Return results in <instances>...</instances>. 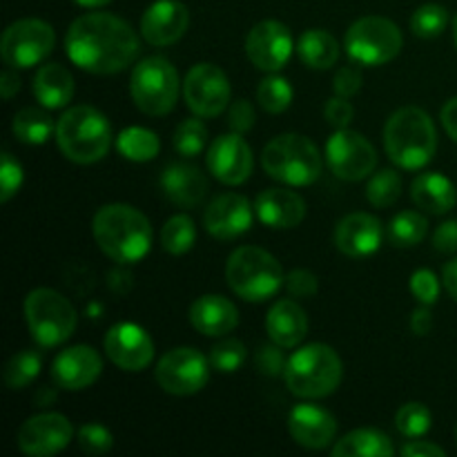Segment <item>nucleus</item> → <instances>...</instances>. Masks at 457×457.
<instances>
[{"label":"nucleus","mask_w":457,"mask_h":457,"mask_svg":"<svg viewBox=\"0 0 457 457\" xmlns=\"http://www.w3.org/2000/svg\"><path fill=\"white\" fill-rule=\"evenodd\" d=\"M254 212L259 221L275 230L297 228L306 217V201L286 187H268L254 201Z\"/></svg>","instance_id":"24"},{"label":"nucleus","mask_w":457,"mask_h":457,"mask_svg":"<svg viewBox=\"0 0 457 457\" xmlns=\"http://www.w3.org/2000/svg\"><path fill=\"white\" fill-rule=\"evenodd\" d=\"M428 232V221L424 214L415 212V210H404V212L395 214L388 223V239L397 248H413V245L422 244L424 237Z\"/></svg>","instance_id":"34"},{"label":"nucleus","mask_w":457,"mask_h":457,"mask_svg":"<svg viewBox=\"0 0 457 457\" xmlns=\"http://www.w3.org/2000/svg\"><path fill=\"white\" fill-rule=\"evenodd\" d=\"M210 174L226 186H241L253 174V150L239 132L214 138L205 156Z\"/></svg>","instance_id":"18"},{"label":"nucleus","mask_w":457,"mask_h":457,"mask_svg":"<svg viewBox=\"0 0 457 457\" xmlns=\"http://www.w3.org/2000/svg\"><path fill=\"white\" fill-rule=\"evenodd\" d=\"M79 446L85 455H105L114 446V437L103 424H85L79 431Z\"/></svg>","instance_id":"43"},{"label":"nucleus","mask_w":457,"mask_h":457,"mask_svg":"<svg viewBox=\"0 0 457 457\" xmlns=\"http://www.w3.org/2000/svg\"><path fill=\"white\" fill-rule=\"evenodd\" d=\"M268 177L293 187L312 186L321 177V154L302 134H279L262 152Z\"/></svg>","instance_id":"7"},{"label":"nucleus","mask_w":457,"mask_h":457,"mask_svg":"<svg viewBox=\"0 0 457 457\" xmlns=\"http://www.w3.org/2000/svg\"><path fill=\"white\" fill-rule=\"evenodd\" d=\"M431 326H433V317H431V311H428V306L418 308V311L413 312V317H411V330H413L415 335H420V337L431 333Z\"/></svg>","instance_id":"53"},{"label":"nucleus","mask_w":457,"mask_h":457,"mask_svg":"<svg viewBox=\"0 0 457 457\" xmlns=\"http://www.w3.org/2000/svg\"><path fill=\"white\" fill-rule=\"evenodd\" d=\"M268 337L281 348H297L308 333V317L303 308L293 299H279L268 311Z\"/></svg>","instance_id":"27"},{"label":"nucleus","mask_w":457,"mask_h":457,"mask_svg":"<svg viewBox=\"0 0 457 457\" xmlns=\"http://www.w3.org/2000/svg\"><path fill=\"white\" fill-rule=\"evenodd\" d=\"M92 232L103 254L120 266L141 262L150 253L154 239L150 219L128 204L103 205L94 214Z\"/></svg>","instance_id":"2"},{"label":"nucleus","mask_w":457,"mask_h":457,"mask_svg":"<svg viewBox=\"0 0 457 457\" xmlns=\"http://www.w3.org/2000/svg\"><path fill=\"white\" fill-rule=\"evenodd\" d=\"M161 187L179 208H196L208 195V179L196 165L172 163L161 177Z\"/></svg>","instance_id":"26"},{"label":"nucleus","mask_w":457,"mask_h":457,"mask_svg":"<svg viewBox=\"0 0 457 457\" xmlns=\"http://www.w3.org/2000/svg\"><path fill=\"white\" fill-rule=\"evenodd\" d=\"M411 293L415 295L422 306H433L440 297V279L436 277V272L427 270V268H420L411 277Z\"/></svg>","instance_id":"45"},{"label":"nucleus","mask_w":457,"mask_h":457,"mask_svg":"<svg viewBox=\"0 0 457 457\" xmlns=\"http://www.w3.org/2000/svg\"><path fill=\"white\" fill-rule=\"evenodd\" d=\"M129 94L143 114H170L179 98V71L168 58L147 56L129 76Z\"/></svg>","instance_id":"9"},{"label":"nucleus","mask_w":457,"mask_h":457,"mask_svg":"<svg viewBox=\"0 0 457 457\" xmlns=\"http://www.w3.org/2000/svg\"><path fill=\"white\" fill-rule=\"evenodd\" d=\"M208 143V128L201 119H186L179 123L177 132H174V150L181 156H196L205 150Z\"/></svg>","instance_id":"42"},{"label":"nucleus","mask_w":457,"mask_h":457,"mask_svg":"<svg viewBox=\"0 0 457 457\" xmlns=\"http://www.w3.org/2000/svg\"><path fill=\"white\" fill-rule=\"evenodd\" d=\"M342 375V360L328 344H308L288 357L284 379L293 395L320 400L337 391Z\"/></svg>","instance_id":"4"},{"label":"nucleus","mask_w":457,"mask_h":457,"mask_svg":"<svg viewBox=\"0 0 457 457\" xmlns=\"http://www.w3.org/2000/svg\"><path fill=\"white\" fill-rule=\"evenodd\" d=\"M402 455L404 457H445L446 451L442 446L433 445V442L427 440H413V442H406L402 446Z\"/></svg>","instance_id":"52"},{"label":"nucleus","mask_w":457,"mask_h":457,"mask_svg":"<svg viewBox=\"0 0 457 457\" xmlns=\"http://www.w3.org/2000/svg\"><path fill=\"white\" fill-rule=\"evenodd\" d=\"M400 27L384 16H364L353 22L344 38L348 58L357 65L379 67L386 65L388 61L402 52Z\"/></svg>","instance_id":"10"},{"label":"nucleus","mask_w":457,"mask_h":457,"mask_svg":"<svg viewBox=\"0 0 457 457\" xmlns=\"http://www.w3.org/2000/svg\"><path fill=\"white\" fill-rule=\"evenodd\" d=\"M402 195V177L395 170H382L370 177L366 186V199L375 208H391Z\"/></svg>","instance_id":"39"},{"label":"nucleus","mask_w":457,"mask_h":457,"mask_svg":"<svg viewBox=\"0 0 457 457\" xmlns=\"http://www.w3.org/2000/svg\"><path fill=\"white\" fill-rule=\"evenodd\" d=\"M12 70H4L3 76H0V92H3L4 101L13 98V94L21 89V79H18V74H13Z\"/></svg>","instance_id":"55"},{"label":"nucleus","mask_w":457,"mask_h":457,"mask_svg":"<svg viewBox=\"0 0 457 457\" xmlns=\"http://www.w3.org/2000/svg\"><path fill=\"white\" fill-rule=\"evenodd\" d=\"M25 320L31 337L43 348L65 344L76 330V308L52 288H36L25 299Z\"/></svg>","instance_id":"8"},{"label":"nucleus","mask_w":457,"mask_h":457,"mask_svg":"<svg viewBox=\"0 0 457 457\" xmlns=\"http://www.w3.org/2000/svg\"><path fill=\"white\" fill-rule=\"evenodd\" d=\"M293 87L284 76H266L257 87V101L268 114H281L293 103Z\"/></svg>","instance_id":"37"},{"label":"nucleus","mask_w":457,"mask_h":457,"mask_svg":"<svg viewBox=\"0 0 457 457\" xmlns=\"http://www.w3.org/2000/svg\"><path fill=\"white\" fill-rule=\"evenodd\" d=\"M431 424L433 415L428 406L422 404V402H409L395 415L397 431L404 437H409V440H418V437L427 436L431 431Z\"/></svg>","instance_id":"38"},{"label":"nucleus","mask_w":457,"mask_h":457,"mask_svg":"<svg viewBox=\"0 0 457 457\" xmlns=\"http://www.w3.org/2000/svg\"><path fill=\"white\" fill-rule=\"evenodd\" d=\"M449 25V12L437 3H427L418 7L411 16V31L420 38H436Z\"/></svg>","instance_id":"40"},{"label":"nucleus","mask_w":457,"mask_h":457,"mask_svg":"<svg viewBox=\"0 0 457 457\" xmlns=\"http://www.w3.org/2000/svg\"><path fill=\"white\" fill-rule=\"evenodd\" d=\"M453 36H455V45H457V16H455V21H453Z\"/></svg>","instance_id":"59"},{"label":"nucleus","mask_w":457,"mask_h":457,"mask_svg":"<svg viewBox=\"0 0 457 457\" xmlns=\"http://www.w3.org/2000/svg\"><path fill=\"white\" fill-rule=\"evenodd\" d=\"M326 161L335 177L344 181H361L370 177L378 165V152L360 132L344 128L337 129L326 143Z\"/></svg>","instance_id":"14"},{"label":"nucleus","mask_w":457,"mask_h":457,"mask_svg":"<svg viewBox=\"0 0 457 457\" xmlns=\"http://www.w3.org/2000/svg\"><path fill=\"white\" fill-rule=\"evenodd\" d=\"M103 373V360L92 346H71L58 353L52 364V379L62 391L89 388Z\"/></svg>","instance_id":"21"},{"label":"nucleus","mask_w":457,"mask_h":457,"mask_svg":"<svg viewBox=\"0 0 457 457\" xmlns=\"http://www.w3.org/2000/svg\"><path fill=\"white\" fill-rule=\"evenodd\" d=\"M190 27V12L181 0H156L141 16V36L152 47H170Z\"/></svg>","instance_id":"19"},{"label":"nucleus","mask_w":457,"mask_h":457,"mask_svg":"<svg viewBox=\"0 0 457 457\" xmlns=\"http://www.w3.org/2000/svg\"><path fill=\"white\" fill-rule=\"evenodd\" d=\"M190 324L208 337H223L239 326V311L223 295H204L190 306Z\"/></svg>","instance_id":"25"},{"label":"nucleus","mask_w":457,"mask_h":457,"mask_svg":"<svg viewBox=\"0 0 457 457\" xmlns=\"http://www.w3.org/2000/svg\"><path fill=\"white\" fill-rule=\"evenodd\" d=\"M210 366V360H205L196 348H172L156 364V384L170 395H195L208 384Z\"/></svg>","instance_id":"12"},{"label":"nucleus","mask_w":457,"mask_h":457,"mask_svg":"<svg viewBox=\"0 0 457 457\" xmlns=\"http://www.w3.org/2000/svg\"><path fill=\"white\" fill-rule=\"evenodd\" d=\"M74 437V427L61 413L31 415L18 428V449L29 457H49L65 449Z\"/></svg>","instance_id":"16"},{"label":"nucleus","mask_w":457,"mask_h":457,"mask_svg":"<svg viewBox=\"0 0 457 457\" xmlns=\"http://www.w3.org/2000/svg\"><path fill=\"white\" fill-rule=\"evenodd\" d=\"M74 3L80 4V7L96 9V7H105V4L112 3V0H74Z\"/></svg>","instance_id":"58"},{"label":"nucleus","mask_w":457,"mask_h":457,"mask_svg":"<svg viewBox=\"0 0 457 457\" xmlns=\"http://www.w3.org/2000/svg\"><path fill=\"white\" fill-rule=\"evenodd\" d=\"M254 119H257V116H254V107L250 105V101H245V98H239V101L232 103L230 112H228V125L239 134L248 132L254 125Z\"/></svg>","instance_id":"50"},{"label":"nucleus","mask_w":457,"mask_h":457,"mask_svg":"<svg viewBox=\"0 0 457 457\" xmlns=\"http://www.w3.org/2000/svg\"><path fill=\"white\" fill-rule=\"evenodd\" d=\"M384 241V228L375 214L353 212L335 228V245L342 254L353 259L370 257Z\"/></svg>","instance_id":"22"},{"label":"nucleus","mask_w":457,"mask_h":457,"mask_svg":"<svg viewBox=\"0 0 457 457\" xmlns=\"http://www.w3.org/2000/svg\"><path fill=\"white\" fill-rule=\"evenodd\" d=\"M384 147L397 168H427L437 150V132L431 116L413 105L393 112L384 128Z\"/></svg>","instance_id":"3"},{"label":"nucleus","mask_w":457,"mask_h":457,"mask_svg":"<svg viewBox=\"0 0 457 457\" xmlns=\"http://www.w3.org/2000/svg\"><path fill=\"white\" fill-rule=\"evenodd\" d=\"M56 397H58V393H56V388H52V386H40L38 391H36V395H34V404L36 406H49V404H54V402H56Z\"/></svg>","instance_id":"57"},{"label":"nucleus","mask_w":457,"mask_h":457,"mask_svg":"<svg viewBox=\"0 0 457 457\" xmlns=\"http://www.w3.org/2000/svg\"><path fill=\"white\" fill-rule=\"evenodd\" d=\"M226 279L237 297L254 303L275 297L286 284L281 263L257 245H241L228 257Z\"/></svg>","instance_id":"6"},{"label":"nucleus","mask_w":457,"mask_h":457,"mask_svg":"<svg viewBox=\"0 0 457 457\" xmlns=\"http://www.w3.org/2000/svg\"><path fill=\"white\" fill-rule=\"evenodd\" d=\"M288 431L299 446L320 451L335 442L337 420L317 404H297L288 415Z\"/></svg>","instance_id":"23"},{"label":"nucleus","mask_w":457,"mask_h":457,"mask_svg":"<svg viewBox=\"0 0 457 457\" xmlns=\"http://www.w3.org/2000/svg\"><path fill=\"white\" fill-rule=\"evenodd\" d=\"M286 288H288V293L293 295V297L308 299L317 295V290H320V281H317V277L312 275L311 270L297 268V270L288 272V277H286Z\"/></svg>","instance_id":"47"},{"label":"nucleus","mask_w":457,"mask_h":457,"mask_svg":"<svg viewBox=\"0 0 457 457\" xmlns=\"http://www.w3.org/2000/svg\"><path fill=\"white\" fill-rule=\"evenodd\" d=\"M433 245H436L437 253H457V221H445L437 226L436 235H433Z\"/></svg>","instance_id":"51"},{"label":"nucleus","mask_w":457,"mask_h":457,"mask_svg":"<svg viewBox=\"0 0 457 457\" xmlns=\"http://www.w3.org/2000/svg\"><path fill=\"white\" fill-rule=\"evenodd\" d=\"M333 89L337 96H344V98L355 96V94L361 89V71L353 65L339 67L337 74H335L333 79Z\"/></svg>","instance_id":"49"},{"label":"nucleus","mask_w":457,"mask_h":457,"mask_svg":"<svg viewBox=\"0 0 457 457\" xmlns=\"http://www.w3.org/2000/svg\"><path fill=\"white\" fill-rule=\"evenodd\" d=\"M56 143L65 159L80 165L96 163L112 145L110 120L96 107H71L58 119Z\"/></svg>","instance_id":"5"},{"label":"nucleus","mask_w":457,"mask_h":457,"mask_svg":"<svg viewBox=\"0 0 457 457\" xmlns=\"http://www.w3.org/2000/svg\"><path fill=\"white\" fill-rule=\"evenodd\" d=\"M286 364L288 360L284 357V351H281L279 344L272 342L270 346H262L254 355V366L262 375H268V378H277V375L286 373Z\"/></svg>","instance_id":"46"},{"label":"nucleus","mask_w":457,"mask_h":457,"mask_svg":"<svg viewBox=\"0 0 457 457\" xmlns=\"http://www.w3.org/2000/svg\"><path fill=\"white\" fill-rule=\"evenodd\" d=\"M324 116L335 129H344V128H348V125H351L353 116H355V110H353V105H351V101H348V98L337 96V94H335V96L330 98L328 103H326Z\"/></svg>","instance_id":"48"},{"label":"nucleus","mask_w":457,"mask_h":457,"mask_svg":"<svg viewBox=\"0 0 457 457\" xmlns=\"http://www.w3.org/2000/svg\"><path fill=\"white\" fill-rule=\"evenodd\" d=\"M22 186V165L13 159L12 152H3L0 161V201L7 204Z\"/></svg>","instance_id":"44"},{"label":"nucleus","mask_w":457,"mask_h":457,"mask_svg":"<svg viewBox=\"0 0 457 457\" xmlns=\"http://www.w3.org/2000/svg\"><path fill=\"white\" fill-rule=\"evenodd\" d=\"M183 98L201 119H214L230 105V80L221 67L199 62L183 80Z\"/></svg>","instance_id":"13"},{"label":"nucleus","mask_w":457,"mask_h":457,"mask_svg":"<svg viewBox=\"0 0 457 457\" xmlns=\"http://www.w3.org/2000/svg\"><path fill=\"white\" fill-rule=\"evenodd\" d=\"M293 36L279 21H262L245 38V54L262 71H279L293 56Z\"/></svg>","instance_id":"17"},{"label":"nucleus","mask_w":457,"mask_h":457,"mask_svg":"<svg viewBox=\"0 0 457 457\" xmlns=\"http://www.w3.org/2000/svg\"><path fill=\"white\" fill-rule=\"evenodd\" d=\"M204 226L210 237L219 241H230L253 228V208L245 196L237 192L219 195L208 204L204 212Z\"/></svg>","instance_id":"20"},{"label":"nucleus","mask_w":457,"mask_h":457,"mask_svg":"<svg viewBox=\"0 0 457 457\" xmlns=\"http://www.w3.org/2000/svg\"><path fill=\"white\" fill-rule=\"evenodd\" d=\"M442 284H445L446 293L453 297V302H457V259L445 266V270H442Z\"/></svg>","instance_id":"56"},{"label":"nucleus","mask_w":457,"mask_h":457,"mask_svg":"<svg viewBox=\"0 0 457 457\" xmlns=\"http://www.w3.org/2000/svg\"><path fill=\"white\" fill-rule=\"evenodd\" d=\"M45 110H40V107H22L21 112H16L12 123L13 137L21 143H27V145H43L45 141H49L56 128H54L52 116Z\"/></svg>","instance_id":"32"},{"label":"nucleus","mask_w":457,"mask_h":457,"mask_svg":"<svg viewBox=\"0 0 457 457\" xmlns=\"http://www.w3.org/2000/svg\"><path fill=\"white\" fill-rule=\"evenodd\" d=\"M137 31L123 18L107 12H89L70 25L65 52L70 61L89 74H119L138 56Z\"/></svg>","instance_id":"1"},{"label":"nucleus","mask_w":457,"mask_h":457,"mask_svg":"<svg viewBox=\"0 0 457 457\" xmlns=\"http://www.w3.org/2000/svg\"><path fill=\"white\" fill-rule=\"evenodd\" d=\"M40 369H43V355H40L38 351L27 348V351L16 353V355H12V360L7 361V366H4V384H7V388H12V391L29 386V384L40 375Z\"/></svg>","instance_id":"35"},{"label":"nucleus","mask_w":457,"mask_h":457,"mask_svg":"<svg viewBox=\"0 0 457 457\" xmlns=\"http://www.w3.org/2000/svg\"><path fill=\"white\" fill-rule=\"evenodd\" d=\"M442 125H445L446 134L457 143V96L451 98L445 107H442Z\"/></svg>","instance_id":"54"},{"label":"nucleus","mask_w":457,"mask_h":457,"mask_svg":"<svg viewBox=\"0 0 457 457\" xmlns=\"http://www.w3.org/2000/svg\"><path fill=\"white\" fill-rule=\"evenodd\" d=\"M297 54L311 70H330L339 61V43L326 29H308L299 36Z\"/></svg>","instance_id":"31"},{"label":"nucleus","mask_w":457,"mask_h":457,"mask_svg":"<svg viewBox=\"0 0 457 457\" xmlns=\"http://www.w3.org/2000/svg\"><path fill=\"white\" fill-rule=\"evenodd\" d=\"M56 45L52 25L40 18H22L4 29L0 54L3 61L13 70H27L43 62Z\"/></svg>","instance_id":"11"},{"label":"nucleus","mask_w":457,"mask_h":457,"mask_svg":"<svg viewBox=\"0 0 457 457\" xmlns=\"http://www.w3.org/2000/svg\"><path fill=\"white\" fill-rule=\"evenodd\" d=\"M395 453L391 437L378 428H357L337 440L333 457H391Z\"/></svg>","instance_id":"30"},{"label":"nucleus","mask_w":457,"mask_h":457,"mask_svg":"<svg viewBox=\"0 0 457 457\" xmlns=\"http://www.w3.org/2000/svg\"><path fill=\"white\" fill-rule=\"evenodd\" d=\"M105 355L116 369L138 373L145 370L154 360V342L145 328L132 321H120L107 330L103 339Z\"/></svg>","instance_id":"15"},{"label":"nucleus","mask_w":457,"mask_h":457,"mask_svg":"<svg viewBox=\"0 0 457 457\" xmlns=\"http://www.w3.org/2000/svg\"><path fill=\"white\" fill-rule=\"evenodd\" d=\"M31 92L43 107L61 110L74 96V76L61 62H47L36 71Z\"/></svg>","instance_id":"28"},{"label":"nucleus","mask_w":457,"mask_h":457,"mask_svg":"<svg viewBox=\"0 0 457 457\" xmlns=\"http://www.w3.org/2000/svg\"><path fill=\"white\" fill-rule=\"evenodd\" d=\"M196 239V228L187 214H174L172 219H168L161 230V245H163L165 253L170 254H186L187 250H192Z\"/></svg>","instance_id":"36"},{"label":"nucleus","mask_w":457,"mask_h":457,"mask_svg":"<svg viewBox=\"0 0 457 457\" xmlns=\"http://www.w3.org/2000/svg\"><path fill=\"white\" fill-rule=\"evenodd\" d=\"M411 199L428 214H445L455 208L457 190L451 179L437 172H424L411 186Z\"/></svg>","instance_id":"29"},{"label":"nucleus","mask_w":457,"mask_h":457,"mask_svg":"<svg viewBox=\"0 0 457 457\" xmlns=\"http://www.w3.org/2000/svg\"><path fill=\"white\" fill-rule=\"evenodd\" d=\"M116 150L123 159L134 161V163H145V161L156 159L161 150V141L152 129L147 128H134L123 129L116 138Z\"/></svg>","instance_id":"33"},{"label":"nucleus","mask_w":457,"mask_h":457,"mask_svg":"<svg viewBox=\"0 0 457 457\" xmlns=\"http://www.w3.org/2000/svg\"><path fill=\"white\" fill-rule=\"evenodd\" d=\"M208 360L212 369L219 370V373H235L248 360V348H245L244 342L235 337L221 339V342L210 348Z\"/></svg>","instance_id":"41"},{"label":"nucleus","mask_w":457,"mask_h":457,"mask_svg":"<svg viewBox=\"0 0 457 457\" xmlns=\"http://www.w3.org/2000/svg\"><path fill=\"white\" fill-rule=\"evenodd\" d=\"M455 437H457V431H455Z\"/></svg>","instance_id":"60"}]
</instances>
